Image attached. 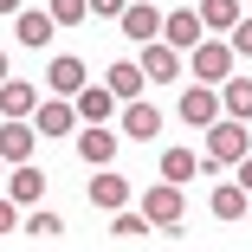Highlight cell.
<instances>
[{
    "label": "cell",
    "instance_id": "cell-23",
    "mask_svg": "<svg viewBox=\"0 0 252 252\" xmlns=\"http://www.w3.org/2000/svg\"><path fill=\"white\" fill-rule=\"evenodd\" d=\"M52 20L59 26H84L91 20V0H52Z\"/></svg>",
    "mask_w": 252,
    "mask_h": 252
},
{
    "label": "cell",
    "instance_id": "cell-1",
    "mask_svg": "<svg viewBox=\"0 0 252 252\" xmlns=\"http://www.w3.org/2000/svg\"><path fill=\"white\" fill-rule=\"evenodd\" d=\"M239 156H252V129H246V117H214L207 123V168L214 162H226V168H239Z\"/></svg>",
    "mask_w": 252,
    "mask_h": 252
},
{
    "label": "cell",
    "instance_id": "cell-26",
    "mask_svg": "<svg viewBox=\"0 0 252 252\" xmlns=\"http://www.w3.org/2000/svg\"><path fill=\"white\" fill-rule=\"evenodd\" d=\"M226 39H233V52H239V59H252V20H239Z\"/></svg>",
    "mask_w": 252,
    "mask_h": 252
},
{
    "label": "cell",
    "instance_id": "cell-20",
    "mask_svg": "<svg viewBox=\"0 0 252 252\" xmlns=\"http://www.w3.org/2000/svg\"><path fill=\"white\" fill-rule=\"evenodd\" d=\"M246 207H252V194H246L239 181H220V188H214V214H220V220H239Z\"/></svg>",
    "mask_w": 252,
    "mask_h": 252
},
{
    "label": "cell",
    "instance_id": "cell-6",
    "mask_svg": "<svg viewBox=\"0 0 252 252\" xmlns=\"http://www.w3.org/2000/svg\"><path fill=\"white\" fill-rule=\"evenodd\" d=\"M162 39L194 52V45L207 39V20H200V7H175V13H162Z\"/></svg>",
    "mask_w": 252,
    "mask_h": 252
},
{
    "label": "cell",
    "instance_id": "cell-19",
    "mask_svg": "<svg viewBox=\"0 0 252 252\" xmlns=\"http://www.w3.org/2000/svg\"><path fill=\"white\" fill-rule=\"evenodd\" d=\"M200 7V20H207V32H233L246 13H239V0H194Z\"/></svg>",
    "mask_w": 252,
    "mask_h": 252
},
{
    "label": "cell",
    "instance_id": "cell-25",
    "mask_svg": "<svg viewBox=\"0 0 252 252\" xmlns=\"http://www.w3.org/2000/svg\"><path fill=\"white\" fill-rule=\"evenodd\" d=\"M110 220H117V233H123V239H142L149 226H156L149 214H129V207H123V214H110Z\"/></svg>",
    "mask_w": 252,
    "mask_h": 252
},
{
    "label": "cell",
    "instance_id": "cell-4",
    "mask_svg": "<svg viewBox=\"0 0 252 252\" xmlns=\"http://www.w3.org/2000/svg\"><path fill=\"white\" fill-rule=\"evenodd\" d=\"M142 214L156 220L162 233H181V181H156L142 194Z\"/></svg>",
    "mask_w": 252,
    "mask_h": 252
},
{
    "label": "cell",
    "instance_id": "cell-30",
    "mask_svg": "<svg viewBox=\"0 0 252 252\" xmlns=\"http://www.w3.org/2000/svg\"><path fill=\"white\" fill-rule=\"evenodd\" d=\"M7 13H20V0H0V20H7Z\"/></svg>",
    "mask_w": 252,
    "mask_h": 252
},
{
    "label": "cell",
    "instance_id": "cell-5",
    "mask_svg": "<svg viewBox=\"0 0 252 252\" xmlns=\"http://www.w3.org/2000/svg\"><path fill=\"white\" fill-rule=\"evenodd\" d=\"M45 136L32 129V117H0V156H7L13 168L20 162H32V149H39Z\"/></svg>",
    "mask_w": 252,
    "mask_h": 252
},
{
    "label": "cell",
    "instance_id": "cell-22",
    "mask_svg": "<svg viewBox=\"0 0 252 252\" xmlns=\"http://www.w3.org/2000/svg\"><path fill=\"white\" fill-rule=\"evenodd\" d=\"M7 194H13V200H39V194H45V175H39L32 162H20L13 181H7Z\"/></svg>",
    "mask_w": 252,
    "mask_h": 252
},
{
    "label": "cell",
    "instance_id": "cell-29",
    "mask_svg": "<svg viewBox=\"0 0 252 252\" xmlns=\"http://www.w3.org/2000/svg\"><path fill=\"white\" fill-rule=\"evenodd\" d=\"M239 188L252 194V156H239Z\"/></svg>",
    "mask_w": 252,
    "mask_h": 252
},
{
    "label": "cell",
    "instance_id": "cell-21",
    "mask_svg": "<svg viewBox=\"0 0 252 252\" xmlns=\"http://www.w3.org/2000/svg\"><path fill=\"white\" fill-rule=\"evenodd\" d=\"M117 97H142V84H149V71H142V59L136 65H110V78H104Z\"/></svg>",
    "mask_w": 252,
    "mask_h": 252
},
{
    "label": "cell",
    "instance_id": "cell-2",
    "mask_svg": "<svg viewBox=\"0 0 252 252\" xmlns=\"http://www.w3.org/2000/svg\"><path fill=\"white\" fill-rule=\"evenodd\" d=\"M233 59H239V52H233V39H226V32H207V39L188 52V65H194L200 84H226V78H233Z\"/></svg>",
    "mask_w": 252,
    "mask_h": 252
},
{
    "label": "cell",
    "instance_id": "cell-28",
    "mask_svg": "<svg viewBox=\"0 0 252 252\" xmlns=\"http://www.w3.org/2000/svg\"><path fill=\"white\" fill-rule=\"evenodd\" d=\"M123 7L129 0H91V13H104V20H123Z\"/></svg>",
    "mask_w": 252,
    "mask_h": 252
},
{
    "label": "cell",
    "instance_id": "cell-9",
    "mask_svg": "<svg viewBox=\"0 0 252 252\" xmlns=\"http://www.w3.org/2000/svg\"><path fill=\"white\" fill-rule=\"evenodd\" d=\"M123 136L129 142H156L162 136V110L149 104V97H129V104H123Z\"/></svg>",
    "mask_w": 252,
    "mask_h": 252
},
{
    "label": "cell",
    "instance_id": "cell-11",
    "mask_svg": "<svg viewBox=\"0 0 252 252\" xmlns=\"http://www.w3.org/2000/svg\"><path fill=\"white\" fill-rule=\"evenodd\" d=\"M123 39H136V45L162 39V13L149 7V0H129V7H123Z\"/></svg>",
    "mask_w": 252,
    "mask_h": 252
},
{
    "label": "cell",
    "instance_id": "cell-31",
    "mask_svg": "<svg viewBox=\"0 0 252 252\" xmlns=\"http://www.w3.org/2000/svg\"><path fill=\"white\" fill-rule=\"evenodd\" d=\"M0 84H7V52H0Z\"/></svg>",
    "mask_w": 252,
    "mask_h": 252
},
{
    "label": "cell",
    "instance_id": "cell-16",
    "mask_svg": "<svg viewBox=\"0 0 252 252\" xmlns=\"http://www.w3.org/2000/svg\"><path fill=\"white\" fill-rule=\"evenodd\" d=\"M32 110H39V91L26 78H7V84H0V117H32Z\"/></svg>",
    "mask_w": 252,
    "mask_h": 252
},
{
    "label": "cell",
    "instance_id": "cell-10",
    "mask_svg": "<svg viewBox=\"0 0 252 252\" xmlns=\"http://www.w3.org/2000/svg\"><path fill=\"white\" fill-rule=\"evenodd\" d=\"M142 71H149V84H175L181 78V52H175L168 39H149L142 45Z\"/></svg>",
    "mask_w": 252,
    "mask_h": 252
},
{
    "label": "cell",
    "instance_id": "cell-12",
    "mask_svg": "<svg viewBox=\"0 0 252 252\" xmlns=\"http://www.w3.org/2000/svg\"><path fill=\"white\" fill-rule=\"evenodd\" d=\"M78 156H84L91 168H104V162L117 156V136H110V123H84V129H78Z\"/></svg>",
    "mask_w": 252,
    "mask_h": 252
},
{
    "label": "cell",
    "instance_id": "cell-24",
    "mask_svg": "<svg viewBox=\"0 0 252 252\" xmlns=\"http://www.w3.org/2000/svg\"><path fill=\"white\" fill-rule=\"evenodd\" d=\"M26 233H32V239H59V233H65V220H59L52 207H39V214L26 220Z\"/></svg>",
    "mask_w": 252,
    "mask_h": 252
},
{
    "label": "cell",
    "instance_id": "cell-8",
    "mask_svg": "<svg viewBox=\"0 0 252 252\" xmlns=\"http://www.w3.org/2000/svg\"><path fill=\"white\" fill-rule=\"evenodd\" d=\"M91 207H97V214H123V207H129V181H123L117 168H97V175H91Z\"/></svg>",
    "mask_w": 252,
    "mask_h": 252
},
{
    "label": "cell",
    "instance_id": "cell-15",
    "mask_svg": "<svg viewBox=\"0 0 252 252\" xmlns=\"http://www.w3.org/2000/svg\"><path fill=\"white\" fill-rule=\"evenodd\" d=\"M13 32H20V45H52V32H59V20H52V7L45 13H13Z\"/></svg>",
    "mask_w": 252,
    "mask_h": 252
},
{
    "label": "cell",
    "instance_id": "cell-32",
    "mask_svg": "<svg viewBox=\"0 0 252 252\" xmlns=\"http://www.w3.org/2000/svg\"><path fill=\"white\" fill-rule=\"evenodd\" d=\"M0 168H7V156H0Z\"/></svg>",
    "mask_w": 252,
    "mask_h": 252
},
{
    "label": "cell",
    "instance_id": "cell-13",
    "mask_svg": "<svg viewBox=\"0 0 252 252\" xmlns=\"http://www.w3.org/2000/svg\"><path fill=\"white\" fill-rule=\"evenodd\" d=\"M45 84H52L59 97H78V91H84V59H71V52H59L52 65H45Z\"/></svg>",
    "mask_w": 252,
    "mask_h": 252
},
{
    "label": "cell",
    "instance_id": "cell-17",
    "mask_svg": "<svg viewBox=\"0 0 252 252\" xmlns=\"http://www.w3.org/2000/svg\"><path fill=\"white\" fill-rule=\"evenodd\" d=\"M207 168V156H194V149H162V181H194Z\"/></svg>",
    "mask_w": 252,
    "mask_h": 252
},
{
    "label": "cell",
    "instance_id": "cell-18",
    "mask_svg": "<svg viewBox=\"0 0 252 252\" xmlns=\"http://www.w3.org/2000/svg\"><path fill=\"white\" fill-rule=\"evenodd\" d=\"M220 110H226V117H246V123H252V78H239V71H233V78L220 84Z\"/></svg>",
    "mask_w": 252,
    "mask_h": 252
},
{
    "label": "cell",
    "instance_id": "cell-14",
    "mask_svg": "<svg viewBox=\"0 0 252 252\" xmlns=\"http://www.w3.org/2000/svg\"><path fill=\"white\" fill-rule=\"evenodd\" d=\"M117 104H123V97H117L110 84H84V91H78V117H84V123H110Z\"/></svg>",
    "mask_w": 252,
    "mask_h": 252
},
{
    "label": "cell",
    "instance_id": "cell-3",
    "mask_svg": "<svg viewBox=\"0 0 252 252\" xmlns=\"http://www.w3.org/2000/svg\"><path fill=\"white\" fill-rule=\"evenodd\" d=\"M78 123H84V117H78V97H39V110H32V129H39L45 142H65Z\"/></svg>",
    "mask_w": 252,
    "mask_h": 252
},
{
    "label": "cell",
    "instance_id": "cell-7",
    "mask_svg": "<svg viewBox=\"0 0 252 252\" xmlns=\"http://www.w3.org/2000/svg\"><path fill=\"white\" fill-rule=\"evenodd\" d=\"M214 91H220V84H200V78H194V84L181 91V123H194V129H207V123L220 117V97H214Z\"/></svg>",
    "mask_w": 252,
    "mask_h": 252
},
{
    "label": "cell",
    "instance_id": "cell-27",
    "mask_svg": "<svg viewBox=\"0 0 252 252\" xmlns=\"http://www.w3.org/2000/svg\"><path fill=\"white\" fill-rule=\"evenodd\" d=\"M13 226H20V200L7 194V200H0V233H13Z\"/></svg>",
    "mask_w": 252,
    "mask_h": 252
}]
</instances>
